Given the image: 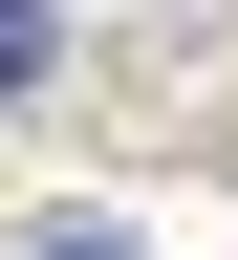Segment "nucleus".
<instances>
[{"label": "nucleus", "mask_w": 238, "mask_h": 260, "mask_svg": "<svg viewBox=\"0 0 238 260\" xmlns=\"http://www.w3.org/2000/svg\"><path fill=\"white\" fill-rule=\"evenodd\" d=\"M22 260H130V239H109V217H65V239H22Z\"/></svg>", "instance_id": "nucleus-2"}, {"label": "nucleus", "mask_w": 238, "mask_h": 260, "mask_svg": "<svg viewBox=\"0 0 238 260\" xmlns=\"http://www.w3.org/2000/svg\"><path fill=\"white\" fill-rule=\"evenodd\" d=\"M0 87H44V0H0Z\"/></svg>", "instance_id": "nucleus-1"}]
</instances>
